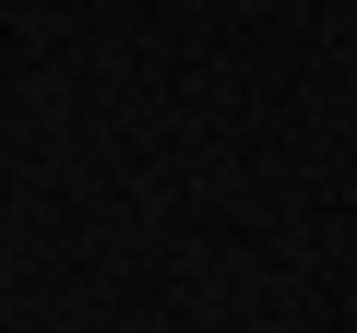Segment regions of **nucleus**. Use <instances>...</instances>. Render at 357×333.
<instances>
[]
</instances>
